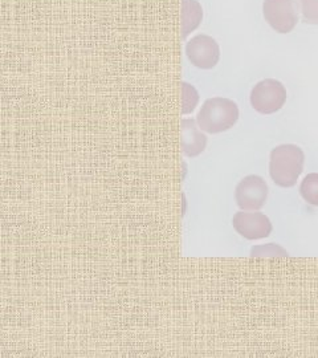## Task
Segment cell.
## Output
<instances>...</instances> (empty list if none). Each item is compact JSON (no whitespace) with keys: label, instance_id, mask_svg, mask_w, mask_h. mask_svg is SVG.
<instances>
[{"label":"cell","instance_id":"cell-1","mask_svg":"<svg viewBox=\"0 0 318 358\" xmlns=\"http://www.w3.org/2000/svg\"><path fill=\"white\" fill-rule=\"evenodd\" d=\"M305 154L297 145L285 143L270 152L269 174L275 185L288 189L293 187L304 171Z\"/></svg>","mask_w":318,"mask_h":358},{"label":"cell","instance_id":"cell-13","mask_svg":"<svg viewBox=\"0 0 318 358\" xmlns=\"http://www.w3.org/2000/svg\"><path fill=\"white\" fill-rule=\"evenodd\" d=\"M251 256H288V252L277 244L269 243L266 245H256L251 250Z\"/></svg>","mask_w":318,"mask_h":358},{"label":"cell","instance_id":"cell-10","mask_svg":"<svg viewBox=\"0 0 318 358\" xmlns=\"http://www.w3.org/2000/svg\"><path fill=\"white\" fill-rule=\"evenodd\" d=\"M300 194L306 203L318 207V174L312 173L303 179L300 185Z\"/></svg>","mask_w":318,"mask_h":358},{"label":"cell","instance_id":"cell-2","mask_svg":"<svg viewBox=\"0 0 318 358\" xmlns=\"http://www.w3.org/2000/svg\"><path fill=\"white\" fill-rule=\"evenodd\" d=\"M239 115L236 103L224 97H214L204 101L196 117V122L204 133L217 134L233 128Z\"/></svg>","mask_w":318,"mask_h":358},{"label":"cell","instance_id":"cell-5","mask_svg":"<svg viewBox=\"0 0 318 358\" xmlns=\"http://www.w3.org/2000/svg\"><path fill=\"white\" fill-rule=\"evenodd\" d=\"M235 199L244 211H257L263 208L268 199L267 182L259 176L243 178L235 189Z\"/></svg>","mask_w":318,"mask_h":358},{"label":"cell","instance_id":"cell-11","mask_svg":"<svg viewBox=\"0 0 318 358\" xmlns=\"http://www.w3.org/2000/svg\"><path fill=\"white\" fill-rule=\"evenodd\" d=\"M182 115H191L198 103H199V93L189 83L182 81Z\"/></svg>","mask_w":318,"mask_h":358},{"label":"cell","instance_id":"cell-9","mask_svg":"<svg viewBox=\"0 0 318 358\" xmlns=\"http://www.w3.org/2000/svg\"><path fill=\"white\" fill-rule=\"evenodd\" d=\"M203 20V8L198 0H182L180 24L182 38H186L201 26Z\"/></svg>","mask_w":318,"mask_h":358},{"label":"cell","instance_id":"cell-4","mask_svg":"<svg viewBox=\"0 0 318 358\" xmlns=\"http://www.w3.org/2000/svg\"><path fill=\"white\" fill-rule=\"evenodd\" d=\"M298 0H264L263 13L269 26L279 34H289L298 23Z\"/></svg>","mask_w":318,"mask_h":358},{"label":"cell","instance_id":"cell-6","mask_svg":"<svg viewBox=\"0 0 318 358\" xmlns=\"http://www.w3.org/2000/svg\"><path fill=\"white\" fill-rule=\"evenodd\" d=\"M186 56L199 69H212L220 60V47L208 35H196L186 44Z\"/></svg>","mask_w":318,"mask_h":358},{"label":"cell","instance_id":"cell-12","mask_svg":"<svg viewBox=\"0 0 318 358\" xmlns=\"http://www.w3.org/2000/svg\"><path fill=\"white\" fill-rule=\"evenodd\" d=\"M303 20L308 24H318V0H298Z\"/></svg>","mask_w":318,"mask_h":358},{"label":"cell","instance_id":"cell-8","mask_svg":"<svg viewBox=\"0 0 318 358\" xmlns=\"http://www.w3.org/2000/svg\"><path fill=\"white\" fill-rule=\"evenodd\" d=\"M180 146L187 158H195L203 153L207 146V136L199 128L196 120L183 118L180 121Z\"/></svg>","mask_w":318,"mask_h":358},{"label":"cell","instance_id":"cell-7","mask_svg":"<svg viewBox=\"0 0 318 358\" xmlns=\"http://www.w3.org/2000/svg\"><path fill=\"white\" fill-rule=\"evenodd\" d=\"M232 226L240 236L248 241L264 239L273 231V226L266 214L245 213L244 210L233 215Z\"/></svg>","mask_w":318,"mask_h":358},{"label":"cell","instance_id":"cell-3","mask_svg":"<svg viewBox=\"0 0 318 358\" xmlns=\"http://www.w3.org/2000/svg\"><path fill=\"white\" fill-rule=\"evenodd\" d=\"M287 103V90L280 81L266 78L257 83L251 92V105L260 115H273Z\"/></svg>","mask_w":318,"mask_h":358}]
</instances>
